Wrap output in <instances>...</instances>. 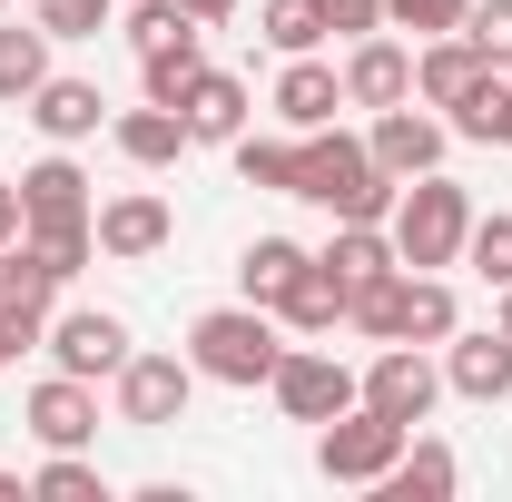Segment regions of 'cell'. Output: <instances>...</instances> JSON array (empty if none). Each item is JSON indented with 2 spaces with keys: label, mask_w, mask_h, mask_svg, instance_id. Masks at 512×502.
I'll use <instances>...</instances> for the list:
<instances>
[{
  "label": "cell",
  "mask_w": 512,
  "mask_h": 502,
  "mask_svg": "<svg viewBox=\"0 0 512 502\" xmlns=\"http://www.w3.org/2000/svg\"><path fill=\"white\" fill-rule=\"evenodd\" d=\"M296 197H306V207H325L335 227H384L404 188L375 168V148H365V138H345V128L325 119V128H306V138H296Z\"/></svg>",
  "instance_id": "obj_1"
},
{
  "label": "cell",
  "mask_w": 512,
  "mask_h": 502,
  "mask_svg": "<svg viewBox=\"0 0 512 502\" xmlns=\"http://www.w3.org/2000/svg\"><path fill=\"white\" fill-rule=\"evenodd\" d=\"M276 355H286L276 306H207V315L188 325V365H197V384H237V394H256V384L276 375Z\"/></svg>",
  "instance_id": "obj_2"
},
{
  "label": "cell",
  "mask_w": 512,
  "mask_h": 502,
  "mask_svg": "<svg viewBox=\"0 0 512 502\" xmlns=\"http://www.w3.org/2000/svg\"><path fill=\"white\" fill-rule=\"evenodd\" d=\"M384 237H394V256H404V266L444 276V266H463V237H473V197L453 188L444 168H424V178H404L394 217H384Z\"/></svg>",
  "instance_id": "obj_3"
},
{
  "label": "cell",
  "mask_w": 512,
  "mask_h": 502,
  "mask_svg": "<svg viewBox=\"0 0 512 502\" xmlns=\"http://www.w3.org/2000/svg\"><path fill=\"white\" fill-rule=\"evenodd\" d=\"M404 443H414V434L355 394L335 424H316V473H325V483H355V493H375L384 473H394V453H404Z\"/></svg>",
  "instance_id": "obj_4"
},
{
  "label": "cell",
  "mask_w": 512,
  "mask_h": 502,
  "mask_svg": "<svg viewBox=\"0 0 512 502\" xmlns=\"http://www.w3.org/2000/svg\"><path fill=\"white\" fill-rule=\"evenodd\" d=\"M266 394H276V414H286V424H335V414L365 394V375H355L345 355H325L316 335H306V345H286V355H276Z\"/></svg>",
  "instance_id": "obj_5"
},
{
  "label": "cell",
  "mask_w": 512,
  "mask_h": 502,
  "mask_svg": "<svg viewBox=\"0 0 512 502\" xmlns=\"http://www.w3.org/2000/svg\"><path fill=\"white\" fill-rule=\"evenodd\" d=\"M138 355V335H128V315H109V306H69V315H50V365L60 375H89V384H109Z\"/></svg>",
  "instance_id": "obj_6"
},
{
  "label": "cell",
  "mask_w": 512,
  "mask_h": 502,
  "mask_svg": "<svg viewBox=\"0 0 512 502\" xmlns=\"http://www.w3.org/2000/svg\"><path fill=\"white\" fill-rule=\"evenodd\" d=\"M365 404L414 434V424H434V404H444V365H434L424 345H384L375 365H365Z\"/></svg>",
  "instance_id": "obj_7"
},
{
  "label": "cell",
  "mask_w": 512,
  "mask_h": 502,
  "mask_svg": "<svg viewBox=\"0 0 512 502\" xmlns=\"http://www.w3.org/2000/svg\"><path fill=\"white\" fill-rule=\"evenodd\" d=\"M109 384H119V424L158 434V424H178V414H188L197 365H188V355H128V365H119Z\"/></svg>",
  "instance_id": "obj_8"
},
{
  "label": "cell",
  "mask_w": 512,
  "mask_h": 502,
  "mask_svg": "<svg viewBox=\"0 0 512 502\" xmlns=\"http://www.w3.org/2000/svg\"><path fill=\"white\" fill-rule=\"evenodd\" d=\"M375 168L404 188V178H424V168H444V148H453V128L424 109V99H394V109H375Z\"/></svg>",
  "instance_id": "obj_9"
},
{
  "label": "cell",
  "mask_w": 512,
  "mask_h": 502,
  "mask_svg": "<svg viewBox=\"0 0 512 502\" xmlns=\"http://www.w3.org/2000/svg\"><path fill=\"white\" fill-rule=\"evenodd\" d=\"M89 227H99V256H119V266H148V256L178 237V217H168L158 188H128V197H109V207H89Z\"/></svg>",
  "instance_id": "obj_10"
},
{
  "label": "cell",
  "mask_w": 512,
  "mask_h": 502,
  "mask_svg": "<svg viewBox=\"0 0 512 502\" xmlns=\"http://www.w3.org/2000/svg\"><path fill=\"white\" fill-rule=\"evenodd\" d=\"M30 434H40V453H89L99 443V384L89 375L30 384Z\"/></svg>",
  "instance_id": "obj_11"
},
{
  "label": "cell",
  "mask_w": 512,
  "mask_h": 502,
  "mask_svg": "<svg viewBox=\"0 0 512 502\" xmlns=\"http://www.w3.org/2000/svg\"><path fill=\"white\" fill-rule=\"evenodd\" d=\"M444 394H463V404H503L512 394V335L503 325H483V335L453 325L444 335Z\"/></svg>",
  "instance_id": "obj_12"
},
{
  "label": "cell",
  "mask_w": 512,
  "mask_h": 502,
  "mask_svg": "<svg viewBox=\"0 0 512 502\" xmlns=\"http://www.w3.org/2000/svg\"><path fill=\"white\" fill-rule=\"evenodd\" d=\"M20 109H30V128H40L50 148H79V138H99V128H109V99H99V79H60V69H50V79L20 99Z\"/></svg>",
  "instance_id": "obj_13"
},
{
  "label": "cell",
  "mask_w": 512,
  "mask_h": 502,
  "mask_svg": "<svg viewBox=\"0 0 512 502\" xmlns=\"http://www.w3.org/2000/svg\"><path fill=\"white\" fill-rule=\"evenodd\" d=\"M394 99H414V50L384 40V30H365L345 50V109H394Z\"/></svg>",
  "instance_id": "obj_14"
},
{
  "label": "cell",
  "mask_w": 512,
  "mask_h": 502,
  "mask_svg": "<svg viewBox=\"0 0 512 502\" xmlns=\"http://www.w3.org/2000/svg\"><path fill=\"white\" fill-rule=\"evenodd\" d=\"M266 109L306 138V128H325L335 109H345V69H325L316 50H306V60H286V69H276V89H266Z\"/></svg>",
  "instance_id": "obj_15"
},
{
  "label": "cell",
  "mask_w": 512,
  "mask_h": 502,
  "mask_svg": "<svg viewBox=\"0 0 512 502\" xmlns=\"http://www.w3.org/2000/svg\"><path fill=\"white\" fill-rule=\"evenodd\" d=\"M178 109H188V138H207V148H237L256 99H247V79H237V69H197Z\"/></svg>",
  "instance_id": "obj_16"
},
{
  "label": "cell",
  "mask_w": 512,
  "mask_h": 502,
  "mask_svg": "<svg viewBox=\"0 0 512 502\" xmlns=\"http://www.w3.org/2000/svg\"><path fill=\"white\" fill-rule=\"evenodd\" d=\"M109 138H119L128 168H178L197 138H188V109H158V99H138V109H119L109 119Z\"/></svg>",
  "instance_id": "obj_17"
},
{
  "label": "cell",
  "mask_w": 512,
  "mask_h": 502,
  "mask_svg": "<svg viewBox=\"0 0 512 502\" xmlns=\"http://www.w3.org/2000/svg\"><path fill=\"white\" fill-rule=\"evenodd\" d=\"M473 79H483V50H473L463 30H444V40H414V99H424V109H453Z\"/></svg>",
  "instance_id": "obj_18"
},
{
  "label": "cell",
  "mask_w": 512,
  "mask_h": 502,
  "mask_svg": "<svg viewBox=\"0 0 512 502\" xmlns=\"http://www.w3.org/2000/svg\"><path fill=\"white\" fill-rule=\"evenodd\" d=\"M453 483H463V463H453V443L414 434L404 453H394V473H384L375 493H384V502H453Z\"/></svg>",
  "instance_id": "obj_19"
},
{
  "label": "cell",
  "mask_w": 512,
  "mask_h": 502,
  "mask_svg": "<svg viewBox=\"0 0 512 502\" xmlns=\"http://www.w3.org/2000/svg\"><path fill=\"white\" fill-rule=\"evenodd\" d=\"M276 325H286V335H335V325H345V276H335L325 256H306V276L276 296Z\"/></svg>",
  "instance_id": "obj_20"
},
{
  "label": "cell",
  "mask_w": 512,
  "mask_h": 502,
  "mask_svg": "<svg viewBox=\"0 0 512 502\" xmlns=\"http://www.w3.org/2000/svg\"><path fill=\"white\" fill-rule=\"evenodd\" d=\"M444 128L473 138V148H512V69H483V79L444 109Z\"/></svg>",
  "instance_id": "obj_21"
},
{
  "label": "cell",
  "mask_w": 512,
  "mask_h": 502,
  "mask_svg": "<svg viewBox=\"0 0 512 502\" xmlns=\"http://www.w3.org/2000/svg\"><path fill=\"white\" fill-rule=\"evenodd\" d=\"M453 325H463L453 286H444V276H424V266H404V315H394V345H444Z\"/></svg>",
  "instance_id": "obj_22"
},
{
  "label": "cell",
  "mask_w": 512,
  "mask_h": 502,
  "mask_svg": "<svg viewBox=\"0 0 512 502\" xmlns=\"http://www.w3.org/2000/svg\"><path fill=\"white\" fill-rule=\"evenodd\" d=\"M20 207H30V227L40 217H89V178H79V158H40V168H20Z\"/></svg>",
  "instance_id": "obj_23"
},
{
  "label": "cell",
  "mask_w": 512,
  "mask_h": 502,
  "mask_svg": "<svg viewBox=\"0 0 512 502\" xmlns=\"http://www.w3.org/2000/svg\"><path fill=\"white\" fill-rule=\"evenodd\" d=\"M50 79V30L40 20H0V109H20Z\"/></svg>",
  "instance_id": "obj_24"
},
{
  "label": "cell",
  "mask_w": 512,
  "mask_h": 502,
  "mask_svg": "<svg viewBox=\"0 0 512 502\" xmlns=\"http://www.w3.org/2000/svg\"><path fill=\"white\" fill-rule=\"evenodd\" d=\"M197 69H207V30H188V40H168V50H138V99H158V109H178Z\"/></svg>",
  "instance_id": "obj_25"
},
{
  "label": "cell",
  "mask_w": 512,
  "mask_h": 502,
  "mask_svg": "<svg viewBox=\"0 0 512 502\" xmlns=\"http://www.w3.org/2000/svg\"><path fill=\"white\" fill-rule=\"evenodd\" d=\"M316 256H325V266H335V276H345V296H355V286H375V276H394V266H404L384 227H335V237H325Z\"/></svg>",
  "instance_id": "obj_26"
},
{
  "label": "cell",
  "mask_w": 512,
  "mask_h": 502,
  "mask_svg": "<svg viewBox=\"0 0 512 502\" xmlns=\"http://www.w3.org/2000/svg\"><path fill=\"white\" fill-rule=\"evenodd\" d=\"M296 276H306V247H296V237H256V247L237 256V286H247V306H276Z\"/></svg>",
  "instance_id": "obj_27"
},
{
  "label": "cell",
  "mask_w": 512,
  "mask_h": 502,
  "mask_svg": "<svg viewBox=\"0 0 512 502\" xmlns=\"http://www.w3.org/2000/svg\"><path fill=\"white\" fill-rule=\"evenodd\" d=\"M256 30H266V50H276V60H306V50H325V40H335L316 0H266V10H256Z\"/></svg>",
  "instance_id": "obj_28"
},
{
  "label": "cell",
  "mask_w": 512,
  "mask_h": 502,
  "mask_svg": "<svg viewBox=\"0 0 512 502\" xmlns=\"http://www.w3.org/2000/svg\"><path fill=\"white\" fill-rule=\"evenodd\" d=\"M30 502H109V473H99L89 453H50V463L30 473Z\"/></svg>",
  "instance_id": "obj_29"
},
{
  "label": "cell",
  "mask_w": 512,
  "mask_h": 502,
  "mask_svg": "<svg viewBox=\"0 0 512 502\" xmlns=\"http://www.w3.org/2000/svg\"><path fill=\"white\" fill-rule=\"evenodd\" d=\"M463 266L503 296L512 286V207H493V217H473V237H463Z\"/></svg>",
  "instance_id": "obj_30"
},
{
  "label": "cell",
  "mask_w": 512,
  "mask_h": 502,
  "mask_svg": "<svg viewBox=\"0 0 512 502\" xmlns=\"http://www.w3.org/2000/svg\"><path fill=\"white\" fill-rule=\"evenodd\" d=\"M237 178L266 197H296V138H237Z\"/></svg>",
  "instance_id": "obj_31"
},
{
  "label": "cell",
  "mask_w": 512,
  "mask_h": 502,
  "mask_svg": "<svg viewBox=\"0 0 512 502\" xmlns=\"http://www.w3.org/2000/svg\"><path fill=\"white\" fill-rule=\"evenodd\" d=\"M50 345V296H0V365Z\"/></svg>",
  "instance_id": "obj_32"
},
{
  "label": "cell",
  "mask_w": 512,
  "mask_h": 502,
  "mask_svg": "<svg viewBox=\"0 0 512 502\" xmlns=\"http://www.w3.org/2000/svg\"><path fill=\"white\" fill-rule=\"evenodd\" d=\"M394 315H404V266H394V276H375V286H355V296H345V325H365L375 345H394Z\"/></svg>",
  "instance_id": "obj_33"
},
{
  "label": "cell",
  "mask_w": 512,
  "mask_h": 502,
  "mask_svg": "<svg viewBox=\"0 0 512 502\" xmlns=\"http://www.w3.org/2000/svg\"><path fill=\"white\" fill-rule=\"evenodd\" d=\"M30 20H40L50 40H99V30L119 20V0H30Z\"/></svg>",
  "instance_id": "obj_34"
},
{
  "label": "cell",
  "mask_w": 512,
  "mask_h": 502,
  "mask_svg": "<svg viewBox=\"0 0 512 502\" xmlns=\"http://www.w3.org/2000/svg\"><path fill=\"white\" fill-rule=\"evenodd\" d=\"M463 40L483 50V69H512V0H473L463 10Z\"/></svg>",
  "instance_id": "obj_35"
},
{
  "label": "cell",
  "mask_w": 512,
  "mask_h": 502,
  "mask_svg": "<svg viewBox=\"0 0 512 502\" xmlns=\"http://www.w3.org/2000/svg\"><path fill=\"white\" fill-rule=\"evenodd\" d=\"M463 10H473V0H384V30H414V40H444V30H463Z\"/></svg>",
  "instance_id": "obj_36"
},
{
  "label": "cell",
  "mask_w": 512,
  "mask_h": 502,
  "mask_svg": "<svg viewBox=\"0 0 512 502\" xmlns=\"http://www.w3.org/2000/svg\"><path fill=\"white\" fill-rule=\"evenodd\" d=\"M325 10V30L335 40H365V30H384V0H316Z\"/></svg>",
  "instance_id": "obj_37"
},
{
  "label": "cell",
  "mask_w": 512,
  "mask_h": 502,
  "mask_svg": "<svg viewBox=\"0 0 512 502\" xmlns=\"http://www.w3.org/2000/svg\"><path fill=\"white\" fill-rule=\"evenodd\" d=\"M20 227H30V207H20V178H0V247H20Z\"/></svg>",
  "instance_id": "obj_38"
},
{
  "label": "cell",
  "mask_w": 512,
  "mask_h": 502,
  "mask_svg": "<svg viewBox=\"0 0 512 502\" xmlns=\"http://www.w3.org/2000/svg\"><path fill=\"white\" fill-rule=\"evenodd\" d=\"M197 20H207V30H217V20H237V0H188Z\"/></svg>",
  "instance_id": "obj_39"
},
{
  "label": "cell",
  "mask_w": 512,
  "mask_h": 502,
  "mask_svg": "<svg viewBox=\"0 0 512 502\" xmlns=\"http://www.w3.org/2000/svg\"><path fill=\"white\" fill-rule=\"evenodd\" d=\"M0 502H30V473H0Z\"/></svg>",
  "instance_id": "obj_40"
},
{
  "label": "cell",
  "mask_w": 512,
  "mask_h": 502,
  "mask_svg": "<svg viewBox=\"0 0 512 502\" xmlns=\"http://www.w3.org/2000/svg\"><path fill=\"white\" fill-rule=\"evenodd\" d=\"M493 325H503V335H512V286H503V315H493Z\"/></svg>",
  "instance_id": "obj_41"
},
{
  "label": "cell",
  "mask_w": 512,
  "mask_h": 502,
  "mask_svg": "<svg viewBox=\"0 0 512 502\" xmlns=\"http://www.w3.org/2000/svg\"><path fill=\"white\" fill-rule=\"evenodd\" d=\"M0 296H10V247H0Z\"/></svg>",
  "instance_id": "obj_42"
},
{
  "label": "cell",
  "mask_w": 512,
  "mask_h": 502,
  "mask_svg": "<svg viewBox=\"0 0 512 502\" xmlns=\"http://www.w3.org/2000/svg\"><path fill=\"white\" fill-rule=\"evenodd\" d=\"M0 10H10V0H0Z\"/></svg>",
  "instance_id": "obj_43"
}]
</instances>
